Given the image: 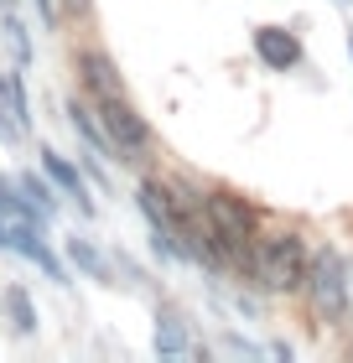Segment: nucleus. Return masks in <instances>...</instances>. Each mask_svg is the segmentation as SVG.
Returning a JSON list of instances; mask_svg holds the SVG:
<instances>
[{"label":"nucleus","instance_id":"obj_1","mask_svg":"<svg viewBox=\"0 0 353 363\" xmlns=\"http://www.w3.org/2000/svg\"><path fill=\"white\" fill-rule=\"evenodd\" d=\"M203 208H208V234H213V250H218V270L249 280L255 244H260V213L229 187L203 192Z\"/></svg>","mask_w":353,"mask_h":363},{"label":"nucleus","instance_id":"obj_2","mask_svg":"<svg viewBox=\"0 0 353 363\" xmlns=\"http://www.w3.org/2000/svg\"><path fill=\"white\" fill-rule=\"evenodd\" d=\"M151 187H156V203H161L166 223H172V234L182 244V259H192V265H203V270H218V250H213V234H208L203 197H197L188 182H151Z\"/></svg>","mask_w":353,"mask_h":363},{"label":"nucleus","instance_id":"obj_3","mask_svg":"<svg viewBox=\"0 0 353 363\" xmlns=\"http://www.w3.org/2000/svg\"><path fill=\"white\" fill-rule=\"evenodd\" d=\"M307 301L327 327H348L353 322V270L348 255L332 244H317L307 259Z\"/></svg>","mask_w":353,"mask_h":363},{"label":"nucleus","instance_id":"obj_4","mask_svg":"<svg viewBox=\"0 0 353 363\" xmlns=\"http://www.w3.org/2000/svg\"><path fill=\"white\" fill-rule=\"evenodd\" d=\"M307 280V239L301 234H271L255 244V265H249V286L255 291H296Z\"/></svg>","mask_w":353,"mask_h":363},{"label":"nucleus","instance_id":"obj_5","mask_svg":"<svg viewBox=\"0 0 353 363\" xmlns=\"http://www.w3.org/2000/svg\"><path fill=\"white\" fill-rule=\"evenodd\" d=\"M94 109H99V120H104V130H109L120 161H141V156L151 151V140H156V135H151V120L130 104V94H99Z\"/></svg>","mask_w":353,"mask_h":363},{"label":"nucleus","instance_id":"obj_6","mask_svg":"<svg viewBox=\"0 0 353 363\" xmlns=\"http://www.w3.org/2000/svg\"><path fill=\"white\" fill-rule=\"evenodd\" d=\"M6 250L11 255H21L26 265H37L53 286H73V265H68V255H58L53 244H47V228L42 223H26V218H16L11 223V234H6Z\"/></svg>","mask_w":353,"mask_h":363},{"label":"nucleus","instance_id":"obj_7","mask_svg":"<svg viewBox=\"0 0 353 363\" xmlns=\"http://www.w3.org/2000/svg\"><path fill=\"white\" fill-rule=\"evenodd\" d=\"M37 167L47 172V182L68 197L83 218H94V213H99V208H94V192H89V172H83L73 156H63L58 145H37Z\"/></svg>","mask_w":353,"mask_h":363},{"label":"nucleus","instance_id":"obj_8","mask_svg":"<svg viewBox=\"0 0 353 363\" xmlns=\"http://www.w3.org/2000/svg\"><path fill=\"white\" fill-rule=\"evenodd\" d=\"M249 47H255V57H260L271 73H296V68H301V57H307L301 37H296L291 26H281V21L255 26V31H249Z\"/></svg>","mask_w":353,"mask_h":363},{"label":"nucleus","instance_id":"obj_9","mask_svg":"<svg viewBox=\"0 0 353 363\" xmlns=\"http://www.w3.org/2000/svg\"><path fill=\"white\" fill-rule=\"evenodd\" d=\"M151 348H156V358H188V353H192V322H188V311L156 306V322H151Z\"/></svg>","mask_w":353,"mask_h":363},{"label":"nucleus","instance_id":"obj_10","mask_svg":"<svg viewBox=\"0 0 353 363\" xmlns=\"http://www.w3.org/2000/svg\"><path fill=\"white\" fill-rule=\"evenodd\" d=\"M136 208H141V218H146V228H151V255L156 259H182V244H177V234H172V223H166V213H161V203H156V187L151 182H141L136 187Z\"/></svg>","mask_w":353,"mask_h":363},{"label":"nucleus","instance_id":"obj_11","mask_svg":"<svg viewBox=\"0 0 353 363\" xmlns=\"http://www.w3.org/2000/svg\"><path fill=\"white\" fill-rule=\"evenodd\" d=\"M73 68H78V84H83L89 99H99V94H125V78H120V68H114V57L99 52V47H83V52L73 57Z\"/></svg>","mask_w":353,"mask_h":363},{"label":"nucleus","instance_id":"obj_12","mask_svg":"<svg viewBox=\"0 0 353 363\" xmlns=\"http://www.w3.org/2000/svg\"><path fill=\"white\" fill-rule=\"evenodd\" d=\"M68 120H73V130H78L83 151H99V156L120 161V151H114V140H109L104 120H99V109H94V99H68Z\"/></svg>","mask_w":353,"mask_h":363},{"label":"nucleus","instance_id":"obj_13","mask_svg":"<svg viewBox=\"0 0 353 363\" xmlns=\"http://www.w3.org/2000/svg\"><path fill=\"white\" fill-rule=\"evenodd\" d=\"M63 250H68V265L83 275V280H99V286H114V265H109V255L99 250L94 239H83V234H68L63 239Z\"/></svg>","mask_w":353,"mask_h":363},{"label":"nucleus","instance_id":"obj_14","mask_svg":"<svg viewBox=\"0 0 353 363\" xmlns=\"http://www.w3.org/2000/svg\"><path fill=\"white\" fill-rule=\"evenodd\" d=\"M6 317H11V333H16V337H37V333H42L37 301H31V291L21 286V280L6 286Z\"/></svg>","mask_w":353,"mask_h":363},{"label":"nucleus","instance_id":"obj_15","mask_svg":"<svg viewBox=\"0 0 353 363\" xmlns=\"http://www.w3.org/2000/svg\"><path fill=\"white\" fill-rule=\"evenodd\" d=\"M16 182H21V192L31 197V203H37L42 213H47V218H53V213H58V187H53V182H47V172L37 167V172H16Z\"/></svg>","mask_w":353,"mask_h":363},{"label":"nucleus","instance_id":"obj_16","mask_svg":"<svg viewBox=\"0 0 353 363\" xmlns=\"http://www.w3.org/2000/svg\"><path fill=\"white\" fill-rule=\"evenodd\" d=\"M0 31H6V47L16 52V62H21V68H31V52H37V47H31L26 21H21L16 11H6V16H0Z\"/></svg>","mask_w":353,"mask_h":363},{"label":"nucleus","instance_id":"obj_17","mask_svg":"<svg viewBox=\"0 0 353 363\" xmlns=\"http://www.w3.org/2000/svg\"><path fill=\"white\" fill-rule=\"evenodd\" d=\"M31 135V130L21 125V120H16V109L6 104V99H0V145H21Z\"/></svg>","mask_w":353,"mask_h":363},{"label":"nucleus","instance_id":"obj_18","mask_svg":"<svg viewBox=\"0 0 353 363\" xmlns=\"http://www.w3.org/2000/svg\"><path fill=\"white\" fill-rule=\"evenodd\" d=\"M37 6V21L42 26H58V16H63V0H31Z\"/></svg>","mask_w":353,"mask_h":363},{"label":"nucleus","instance_id":"obj_19","mask_svg":"<svg viewBox=\"0 0 353 363\" xmlns=\"http://www.w3.org/2000/svg\"><path fill=\"white\" fill-rule=\"evenodd\" d=\"M63 11H68V16H89L94 0H63Z\"/></svg>","mask_w":353,"mask_h":363},{"label":"nucleus","instance_id":"obj_20","mask_svg":"<svg viewBox=\"0 0 353 363\" xmlns=\"http://www.w3.org/2000/svg\"><path fill=\"white\" fill-rule=\"evenodd\" d=\"M6 11H11V0H0V16H6Z\"/></svg>","mask_w":353,"mask_h":363},{"label":"nucleus","instance_id":"obj_21","mask_svg":"<svg viewBox=\"0 0 353 363\" xmlns=\"http://www.w3.org/2000/svg\"><path fill=\"white\" fill-rule=\"evenodd\" d=\"M348 52H353V37H348Z\"/></svg>","mask_w":353,"mask_h":363},{"label":"nucleus","instance_id":"obj_22","mask_svg":"<svg viewBox=\"0 0 353 363\" xmlns=\"http://www.w3.org/2000/svg\"><path fill=\"white\" fill-rule=\"evenodd\" d=\"M343 6H353V0H343Z\"/></svg>","mask_w":353,"mask_h":363},{"label":"nucleus","instance_id":"obj_23","mask_svg":"<svg viewBox=\"0 0 353 363\" xmlns=\"http://www.w3.org/2000/svg\"><path fill=\"white\" fill-rule=\"evenodd\" d=\"M348 270H353V259H348Z\"/></svg>","mask_w":353,"mask_h":363}]
</instances>
